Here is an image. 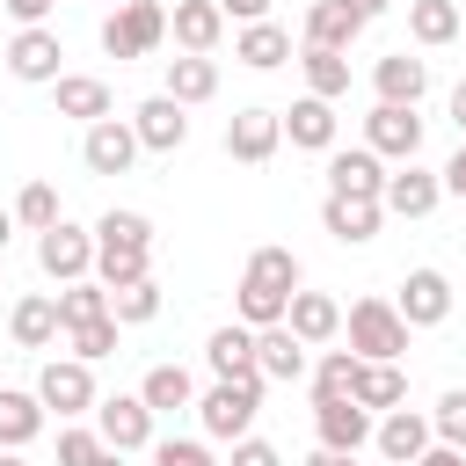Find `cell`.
Returning a JSON list of instances; mask_svg holds the SVG:
<instances>
[{"mask_svg":"<svg viewBox=\"0 0 466 466\" xmlns=\"http://www.w3.org/2000/svg\"><path fill=\"white\" fill-rule=\"evenodd\" d=\"M167 36H175L189 58H211V51H218V36H226L218 0H175V7H167Z\"/></svg>","mask_w":466,"mask_h":466,"instance_id":"d6986e66","label":"cell"},{"mask_svg":"<svg viewBox=\"0 0 466 466\" xmlns=\"http://www.w3.org/2000/svg\"><path fill=\"white\" fill-rule=\"evenodd\" d=\"M313 437H320V451H364L371 444V415L357 408V400H313Z\"/></svg>","mask_w":466,"mask_h":466,"instance_id":"ac0fdd59","label":"cell"},{"mask_svg":"<svg viewBox=\"0 0 466 466\" xmlns=\"http://www.w3.org/2000/svg\"><path fill=\"white\" fill-rule=\"evenodd\" d=\"M342 328H350V357L357 364H400L408 357V320L393 313V299H357Z\"/></svg>","mask_w":466,"mask_h":466,"instance_id":"3957f363","label":"cell"},{"mask_svg":"<svg viewBox=\"0 0 466 466\" xmlns=\"http://www.w3.org/2000/svg\"><path fill=\"white\" fill-rule=\"evenodd\" d=\"M255 408H262V371H248V379H211V386L197 393V422H204V437H218V444H240V437L255 430Z\"/></svg>","mask_w":466,"mask_h":466,"instance_id":"7a4b0ae2","label":"cell"},{"mask_svg":"<svg viewBox=\"0 0 466 466\" xmlns=\"http://www.w3.org/2000/svg\"><path fill=\"white\" fill-rule=\"evenodd\" d=\"M7 240H15V211H0V255H7Z\"/></svg>","mask_w":466,"mask_h":466,"instance_id":"db71d44e","label":"cell"},{"mask_svg":"<svg viewBox=\"0 0 466 466\" xmlns=\"http://www.w3.org/2000/svg\"><path fill=\"white\" fill-rule=\"evenodd\" d=\"M350 400L379 422V415H393L400 400H408V371L400 364H357V386H350Z\"/></svg>","mask_w":466,"mask_h":466,"instance_id":"484cf974","label":"cell"},{"mask_svg":"<svg viewBox=\"0 0 466 466\" xmlns=\"http://www.w3.org/2000/svg\"><path fill=\"white\" fill-rule=\"evenodd\" d=\"M109 320H116V328H146V320H160V284H153V277L116 284V291H109Z\"/></svg>","mask_w":466,"mask_h":466,"instance_id":"d590c367","label":"cell"},{"mask_svg":"<svg viewBox=\"0 0 466 466\" xmlns=\"http://www.w3.org/2000/svg\"><path fill=\"white\" fill-rule=\"evenodd\" d=\"M36 400H44V415H58V422H73V415H95V364H80V357H51L44 371H36Z\"/></svg>","mask_w":466,"mask_h":466,"instance_id":"5b68a950","label":"cell"},{"mask_svg":"<svg viewBox=\"0 0 466 466\" xmlns=\"http://www.w3.org/2000/svg\"><path fill=\"white\" fill-rule=\"evenodd\" d=\"M306 466H357V459H350V451H320V444H313V459H306Z\"/></svg>","mask_w":466,"mask_h":466,"instance_id":"816d5d0a","label":"cell"},{"mask_svg":"<svg viewBox=\"0 0 466 466\" xmlns=\"http://www.w3.org/2000/svg\"><path fill=\"white\" fill-rule=\"evenodd\" d=\"M342 7H350V15H357V22H364V29H371V22H379V15H386V7H393V0H342Z\"/></svg>","mask_w":466,"mask_h":466,"instance_id":"681fc988","label":"cell"},{"mask_svg":"<svg viewBox=\"0 0 466 466\" xmlns=\"http://www.w3.org/2000/svg\"><path fill=\"white\" fill-rule=\"evenodd\" d=\"M240 277H255V284H277V291H299V255L269 240V248H255V255H248V269H240Z\"/></svg>","mask_w":466,"mask_h":466,"instance_id":"f35d334b","label":"cell"},{"mask_svg":"<svg viewBox=\"0 0 466 466\" xmlns=\"http://www.w3.org/2000/svg\"><path fill=\"white\" fill-rule=\"evenodd\" d=\"M160 95H167V102H182V109H197V102H211V95H218V66L182 51V58H167V87H160Z\"/></svg>","mask_w":466,"mask_h":466,"instance_id":"1f68e13d","label":"cell"},{"mask_svg":"<svg viewBox=\"0 0 466 466\" xmlns=\"http://www.w3.org/2000/svg\"><path fill=\"white\" fill-rule=\"evenodd\" d=\"M102 451H109V444H102L95 430H80V422H66V430H58V466H95Z\"/></svg>","mask_w":466,"mask_h":466,"instance_id":"7bdbcfd3","label":"cell"},{"mask_svg":"<svg viewBox=\"0 0 466 466\" xmlns=\"http://www.w3.org/2000/svg\"><path fill=\"white\" fill-rule=\"evenodd\" d=\"M255 371H262V386H269V379H284V386L306 379V342H299L284 320H277V328H255Z\"/></svg>","mask_w":466,"mask_h":466,"instance_id":"d4e9b609","label":"cell"},{"mask_svg":"<svg viewBox=\"0 0 466 466\" xmlns=\"http://www.w3.org/2000/svg\"><path fill=\"white\" fill-rule=\"evenodd\" d=\"M415 466H466V451H451V444H430Z\"/></svg>","mask_w":466,"mask_h":466,"instance_id":"f907efd6","label":"cell"},{"mask_svg":"<svg viewBox=\"0 0 466 466\" xmlns=\"http://www.w3.org/2000/svg\"><path fill=\"white\" fill-rule=\"evenodd\" d=\"M153 466H218V459H211V444H197V437H160V444H153Z\"/></svg>","mask_w":466,"mask_h":466,"instance_id":"ee69618b","label":"cell"},{"mask_svg":"<svg viewBox=\"0 0 466 466\" xmlns=\"http://www.w3.org/2000/svg\"><path fill=\"white\" fill-rule=\"evenodd\" d=\"M160 44H167V7L160 0H116V15L102 22L109 58H153Z\"/></svg>","mask_w":466,"mask_h":466,"instance_id":"277c9868","label":"cell"},{"mask_svg":"<svg viewBox=\"0 0 466 466\" xmlns=\"http://www.w3.org/2000/svg\"><path fill=\"white\" fill-rule=\"evenodd\" d=\"M371 95L393 102V109H415V102L430 95V58H408V51L371 58Z\"/></svg>","mask_w":466,"mask_h":466,"instance_id":"9a60e30c","label":"cell"},{"mask_svg":"<svg viewBox=\"0 0 466 466\" xmlns=\"http://www.w3.org/2000/svg\"><path fill=\"white\" fill-rule=\"evenodd\" d=\"M87 233H95V284L102 291L153 277V218L146 211H102Z\"/></svg>","mask_w":466,"mask_h":466,"instance_id":"6da1fadb","label":"cell"},{"mask_svg":"<svg viewBox=\"0 0 466 466\" xmlns=\"http://www.w3.org/2000/svg\"><path fill=\"white\" fill-rule=\"evenodd\" d=\"M116 335H124V328H116L109 313H102V320H87V328H73L66 342H73V357H80V364H102V357H116Z\"/></svg>","mask_w":466,"mask_h":466,"instance_id":"b9f144b4","label":"cell"},{"mask_svg":"<svg viewBox=\"0 0 466 466\" xmlns=\"http://www.w3.org/2000/svg\"><path fill=\"white\" fill-rule=\"evenodd\" d=\"M131 138H138V153H182L189 146V109L167 102V95H146L131 109Z\"/></svg>","mask_w":466,"mask_h":466,"instance_id":"9c48e42d","label":"cell"},{"mask_svg":"<svg viewBox=\"0 0 466 466\" xmlns=\"http://www.w3.org/2000/svg\"><path fill=\"white\" fill-rule=\"evenodd\" d=\"M7 335H15V350H51L66 328H58V299L51 291H29V299H15V313H7Z\"/></svg>","mask_w":466,"mask_h":466,"instance_id":"cb8c5ba5","label":"cell"},{"mask_svg":"<svg viewBox=\"0 0 466 466\" xmlns=\"http://www.w3.org/2000/svg\"><path fill=\"white\" fill-rule=\"evenodd\" d=\"M299 73H306V95H320V102H342V95H350V51H313V44H299Z\"/></svg>","mask_w":466,"mask_h":466,"instance_id":"4dcf8cb0","label":"cell"},{"mask_svg":"<svg viewBox=\"0 0 466 466\" xmlns=\"http://www.w3.org/2000/svg\"><path fill=\"white\" fill-rule=\"evenodd\" d=\"M379 466H386V459H379Z\"/></svg>","mask_w":466,"mask_h":466,"instance_id":"680465c9","label":"cell"},{"mask_svg":"<svg viewBox=\"0 0 466 466\" xmlns=\"http://www.w3.org/2000/svg\"><path fill=\"white\" fill-rule=\"evenodd\" d=\"M95 437L131 459V451L153 444V408H146L138 393H109V400H95Z\"/></svg>","mask_w":466,"mask_h":466,"instance_id":"ba28073f","label":"cell"},{"mask_svg":"<svg viewBox=\"0 0 466 466\" xmlns=\"http://www.w3.org/2000/svg\"><path fill=\"white\" fill-rule=\"evenodd\" d=\"M393 313L408 320V335H415V328H444V320H451V277H444V269H430V262H422V269H408V277H400Z\"/></svg>","mask_w":466,"mask_h":466,"instance_id":"52a82bcc","label":"cell"},{"mask_svg":"<svg viewBox=\"0 0 466 466\" xmlns=\"http://www.w3.org/2000/svg\"><path fill=\"white\" fill-rule=\"evenodd\" d=\"M277 124H284V138H291V146H306V153H335V102L299 95L291 109H277Z\"/></svg>","mask_w":466,"mask_h":466,"instance_id":"7402d4cb","label":"cell"},{"mask_svg":"<svg viewBox=\"0 0 466 466\" xmlns=\"http://www.w3.org/2000/svg\"><path fill=\"white\" fill-rule=\"evenodd\" d=\"M430 437L451 444V451H466V386L437 393V408H430Z\"/></svg>","mask_w":466,"mask_h":466,"instance_id":"60d3db41","label":"cell"},{"mask_svg":"<svg viewBox=\"0 0 466 466\" xmlns=\"http://www.w3.org/2000/svg\"><path fill=\"white\" fill-rule=\"evenodd\" d=\"M109 313V291L95 284V277H80V284H58V328L73 335V328H87V320H102Z\"/></svg>","mask_w":466,"mask_h":466,"instance_id":"e575fe53","label":"cell"},{"mask_svg":"<svg viewBox=\"0 0 466 466\" xmlns=\"http://www.w3.org/2000/svg\"><path fill=\"white\" fill-rule=\"evenodd\" d=\"M357 36H364V22H357L342 0H313V7H306V44H313V51H350Z\"/></svg>","mask_w":466,"mask_h":466,"instance_id":"f546056e","label":"cell"},{"mask_svg":"<svg viewBox=\"0 0 466 466\" xmlns=\"http://www.w3.org/2000/svg\"><path fill=\"white\" fill-rule=\"evenodd\" d=\"M444 204V182L430 175V167H415V160H400L393 175H386V189H379V211L386 218H430Z\"/></svg>","mask_w":466,"mask_h":466,"instance_id":"8fae6325","label":"cell"},{"mask_svg":"<svg viewBox=\"0 0 466 466\" xmlns=\"http://www.w3.org/2000/svg\"><path fill=\"white\" fill-rule=\"evenodd\" d=\"M218 15L248 29V22H269V0H218Z\"/></svg>","mask_w":466,"mask_h":466,"instance_id":"bcb514c9","label":"cell"},{"mask_svg":"<svg viewBox=\"0 0 466 466\" xmlns=\"http://www.w3.org/2000/svg\"><path fill=\"white\" fill-rule=\"evenodd\" d=\"M437 182H444V197H466V138H459V153L437 167Z\"/></svg>","mask_w":466,"mask_h":466,"instance_id":"7dc6e473","label":"cell"},{"mask_svg":"<svg viewBox=\"0 0 466 466\" xmlns=\"http://www.w3.org/2000/svg\"><path fill=\"white\" fill-rule=\"evenodd\" d=\"M430 444H437V437H430V415H415V408H393V415L371 422V451H379L386 466H415Z\"/></svg>","mask_w":466,"mask_h":466,"instance_id":"4fadbf2b","label":"cell"},{"mask_svg":"<svg viewBox=\"0 0 466 466\" xmlns=\"http://www.w3.org/2000/svg\"><path fill=\"white\" fill-rule=\"evenodd\" d=\"M386 189V160L371 146H335L328 153V197H379Z\"/></svg>","mask_w":466,"mask_h":466,"instance_id":"e0dca14e","label":"cell"},{"mask_svg":"<svg viewBox=\"0 0 466 466\" xmlns=\"http://www.w3.org/2000/svg\"><path fill=\"white\" fill-rule=\"evenodd\" d=\"M7 15H15V22H22V29H36V22H44V15H51V0H7Z\"/></svg>","mask_w":466,"mask_h":466,"instance_id":"c3c4849f","label":"cell"},{"mask_svg":"<svg viewBox=\"0 0 466 466\" xmlns=\"http://www.w3.org/2000/svg\"><path fill=\"white\" fill-rule=\"evenodd\" d=\"M138 160V138H131V116H102L80 131V167L87 175H131Z\"/></svg>","mask_w":466,"mask_h":466,"instance_id":"30bf717a","label":"cell"},{"mask_svg":"<svg viewBox=\"0 0 466 466\" xmlns=\"http://www.w3.org/2000/svg\"><path fill=\"white\" fill-rule=\"evenodd\" d=\"M95 466H124V451H102V459H95Z\"/></svg>","mask_w":466,"mask_h":466,"instance_id":"11a10c76","label":"cell"},{"mask_svg":"<svg viewBox=\"0 0 466 466\" xmlns=\"http://www.w3.org/2000/svg\"><path fill=\"white\" fill-rule=\"evenodd\" d=\"M233 58H240L248 73H277V66L291 58V29H284V22H248V29L233 36Z\"/></svg>","mask_w":466,"mask_h":466,"instance_id":"4316f807","label":"cell"},{"mask_svg":"<svg viewBox=\"0 0 466 466\" xmlns=\"http://www.w3.org/2000/svg\"><path fill=\"white\" fill-rule=\"evenodd\" d=\"M320 226H328L342 248H364V240H379L386 211H379V197H320Z\"/></svg>","mask_w":466,"mask_h":466,"instance_id":"ffe728a7","label":"cell"},{"mask_svg":"<svg viewBox=\"0 0 466 466\" xmlns=\"http://www.w3.org/2000/svg\"><path fill=\"white\" fill-rule=\"evenodd\" d=\"M51 102H58V116H73V124H102V116H116L109 80H95V73H58V80H51Z\"/></svg>","mask_w":466,"mask_h":466,"instance_id":"44dd1931","label":"cell"},{"mask_svg":"<svg viewBox=\"0 0 466 466\" xmlns=\"http://www.w3.org/2000/svg\"><path fill=\"white\" fill-rule=\"evenodd\" d=\"M277 146H284L277 109H233V116H226V153H233L240 167H262Z\"/></svg>","mask_w":466,"mask_h":466,"instance_id":"2e32d148","label":"cell"},{"mask_svg":"<svg viewBox=\"0 0 466 466\" xmlns=\"http://www.w3.org/2000/svg\"><path fill=\"white\" fill-rule=\"evenodd\" d=\"M408 36H415L422 51L459 44V0H408Z\"/></svg>","mask_w":466,"mask_h":466,"instance_id":"836d02e7","label":"cell"},{"mask_svg":"<svg viewBox=\"0 0 466 466\" xmlns=\"http://www.w3.org/2000/svg\"><path fill=\"white\" fill-rule=\"evenodd\" d=\"M451 124H459V138H466V80L451 87Z\"/></svg>","mask_w":466,"mask_h":466,"instance_id":"f5cc1de1","label":"cell"},{"mask_svg":"<svg viewBox=\"0 0 466 466\" xmlns=\"http://www.w3.org/2000/svg\"><path fill=\"white\" fill-rule=\"evenodd\" d=\"M51 7H58V0H51Z\"/></svg>","mask_w":466,"mask_h":466,"instance_id":"91938a15","label":"cell"},{"mask_svg":"<svg viewBox=\"0 0 466 466\" xmlns=\"http://www.w3.org/2000/svg\"><path fill=\"white\" fill-rule=\"evenodd\" d=\"M36 269H44L51 284H80V277H95V233L73 226V218H58L51 233H36Z\"/></svg>","mask_w":466,"mask_h":466,"instance_id":"8992f818","label":"cell"},{"mask_svg":"<svg viewBox=\"0 0 466 466\" xmlns=\"http://www.w3.org/2000/svg\"><path fill=\"white\" fill-rule=\"evenodd\" d=\"M284 328H291L306 350H320V342H335V335H342V306H335L328 291H291V306H284Z\"/></svg>","mask_w":466,"mask_h":466,"instance_id":"603a6c76","label":"cell"},{"mask_svg":"<svg viewBox=\"0 0 466 466\" xmlns=\"http://www.w3.org/2000/svg\"><path fill=\"white\" fill-rule=\"evenodd\" d=\"M240 328H277L284 320V306H291V291H277V284H255V277H240Z\"/></svg>","mask_w":466,"mask_h":466,"instance_id":"8d00e7d4","label":"cell"},{"mask_svg":"<svg viewBox=\"0 0 466 466\" xmlns=\"http://www.w3.org/2000/svg\"><path fill=\"white\" fill-rule=\"evenodd\" d=\"M0 466H29V459H22V451H0Z\"/></svg>","mask_w":466,"mask_h":466,"instance_id":"9f6ffc18","label":"cell"},{"mask_svg":"<svg viewBox=\"0 0 466 466\" xmlns=\"http://www.w3.org/2000/svg\"><path fill=\"white\" fill-rule=\"evenodd\" d=\"M350 386H357V357H350V350H320V364H313V400H350Z\"/></svg>","mask_w":466,"mask_h":466,"instance_id":"ab89813d","label":"cell"},{"mask_svg":"<svg viewBox=\"0 0 466 466\" xmlns=\"http://www.w3.org/2000/svg\"><path fill=\"white\" fill-rule=\"evenodd\" d=\"M66 211H58V189L51 182H22V197H15V226H29V233H51Z\"/></svg>","mask_w":466,"mask_h":466,"instance_id":"74e56055","label":"cell"},{"mask_svg":"<svg viewBox=\"0 0 466 466\" xmlns=\"http://www.w3.org/2000/svg\"><path fill=\"white\" fill-rule=\"evenodd\" d=\"M138 400H146L153 415H175V408H197V379H189L182 364H153V371L138 379Z\"/></svg>","mask_w":466,"mask_h":466,"instance_id":"d6a6232c","label":"cell"},{"mask_svg":"<svg viewBox=\"0 0 466 466\" xmlns=\"http://www.w3.org/2000/svg\"><path fill=\"white\" fill-rule=\"evenodd\" d=\"M44 437V400L22 386H0V451H22Z\"/></svg>","mask_w":466,"mask_h":466,"instance_id":"f1b7e54d","label":"cell"},{"mask_svg":"<svg viewBox=\"0 0 466 466\" xmlns=\"http://www.w3.org/2000/svg\"><path fill=\"white\" fill-rule=\"evenodd\" d=\"M58 58H66V44H58V29H15V44H7V73L15 80H29V87H51L58 80Z\"/></svg>","mask_w":466,"mask_h":466,"instance_id":"5bb4252c","label":"cell"},{"mask_svg":"<svg viewBox=\"0 0 466 466\" xmlns=\"http://www.w3.org/2000/svg\"><path fill=\"white\" fill-rule=\"evenodd\" d=\"M459 36H466V0H459Z\"/></svg>","mask_w":466,"mask_h":466,"instance_id":"6f0895ef","label":"cell"},{"mask_svg":"<svg viewBox=\"0 0 466 466\" xmlns=\"http://www.w3.org/2000/svg\"><path fill=\"white\" fill-rule=\"evenodd\" d=\"M364 146H371L379 160H415V153H422V116H415V109H393V102H371Z\"/></svg>","mask_w":466,"mask_h":466,"instance_id":"7c38bea8","label":"cell"},{"mask_svg":"<svg viewBox=\"0 0 466 466\" xmlns=\"http://www.w3.org/2000/svg\"><path fill=\"white\" fill-rule=\"evenodd\" d=\"M226 466H284V451H277L269 437H255V430H248V437L233 444V459H226Z\"/></svg>","mask_w":466,"mask_h":466,"instance_id":"f6af8a7d","label":"cell"},{"mask_svg":"<svg viewBox=\"0 0 466 466\" xmlns=\"http://www.w3.org/2000/svg\"><path fill=\"white\" fill-rule=\"evenodd\" d=\"M204 364H211V379H248V371H255V328H240V320L211 328Z\"/></svg>","mask_w":466,"mask_h":466,"instance_id":"83f0119b","label":"cell"}]
</instances>
